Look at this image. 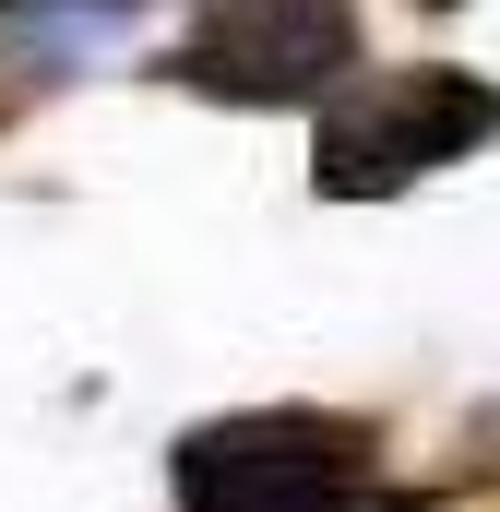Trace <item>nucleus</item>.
Masks as SVG:
<instances>
[{"mask_svg": "<svg viewBox=\"0 0 500 512\" xmlns=\"http://www.w3.org/2000/svg\"><path fill=\"white\" fill-rule=\"evenodd\" d=\"M179 512H417L381 501V441L346 405H239L179 429L167 453Z\"/></svg>", "mask_w": 500, "mask_h": 512, "instance_id": "obj_1", "label": "nucleus"}, {"mask_svg": "<svg viewBox=\"0 0 500 512\" xmlns=\"http://www.w3.org/2000/svg\"><path fill=\"white\" fill-rule=\"evenodd\" d=\"M489 131H500V84L453 72V60L358 72L346 96H322V131H310V179H322V203H381V191H417L429 167L477 155Z\"/></svg>", "mask_w": 500, "mask_h": 512, "instance_id": "obj_2", "label": "nucleus"}, {"mask_svg": "<svg viewBox=\"0 0 500 512\" xmlns=\"http://www.w3.org/2000/svg\"><path fill=\"white\" fill-rule=\"evenodd\" d=\"M167 84L215 108H322L358 84V12L346 0H215L179 36Z\"/></svg>", "mask_w": 500, "mask_h": 512, "instance_id": "obj_3", "label": "nucleus"}]
</instances>
